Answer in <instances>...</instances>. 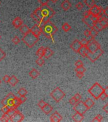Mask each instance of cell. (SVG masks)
Instances as JSON below:
<instances>
[{"mask_svg":"<svg viewBox=\"0 0 108 122\" xmlns=\"http://www.w3.org/2000/svg\"><path fill=\"white\" fill-rule=\"evenodd\" d=\"M15 95L13 94V93H11V92H10V93H9L7 95V96H6V98H7L8 99H13L14 98H15Z\"/></svg>","mask_w":108,"mask_h":122,"instance_id":"816d5d0a","label":"cell"},{"mask_svg":"<svg viewBox=\"0 0 108 122\" xmlns=\"http://www.w3.org/2000/svg\"><path fill=\"white\" fill-rule=\"evenodd\" d=\"M75 6L78 10H80L83 9V6H83V4L81 2H79V3H78Z\"/></svg>","mask_w":108,"mask_h":122,"instance_id":"b9f144b4","label":"cell"},{"mask_svg":"<svg viewBox=\"0 0 108 122\" xmlns=\"http://www.w3.org/2000/svg\"><path fill=\"white\" fill-rule=\"evenodd\" d=\"M50 95L56 102H59L61 100H62L64 98L65 93L59 88L56 87L54 90L51 92Z\"/></svg>","mask_w":108,"mask_h":122,"instance_id":"5b68a950","label":"cell"},{"mask_svg":"<svg viewBox=\"0 0 108 122\" xmlns=\"http://www.w3.org/2000/svg\"><path fill=\"white\" fill-rule=\"evenodd\" d=\"M62 116L59 114L57 111H55L50 118V121L53 122H59L62 120Z\"/></svg>","mask_w":108,"mask_h":122,"instance_id":"4fadbf2b","label":"cell"},{"mask_svg":"<svg viewBox=\"0 0 108 122\" xmlns=\"http://www.w3.org/2000/svg\"><path fill=\"white\" fill-rule=\"evenodd\" d=\"M8 99L6 97V98H4V99L2 100L1 103V104L4 106H8Z\"/></svg>","mask_w":108,"mask_h":122,"instance_id":"c3c4849f","label":"cell"},{"mask_svg":"<svg viewBox=\"0 0 108 122\" xmlns=\"http://www.w3.org/2000/svg\"><path fill=\"white\" fill-rule=\"evenodd\" d=\"M94 27L95 29H97V30H98V31H101V30H102L103 29H104V27L102 26V25L100 24L99 21H97V22L94 23Z\"/></svg>","mask_w":108,"mask_h":122,"instance_id":"f1b7e54d","label":"cell"},{"mask_svg":"<svg viewBox=\"0 0 108 122\" xmlns=\"http://www.w3.org/2000/svg\"><path fill=\"white\" fill-rule=\"evenodd\" d=\"M17 108H15V107H10V108H9V110L8 111V112H7V114H8L10 117H11V116H13V114H15V112L17 111Z\"/></svg>","mask_w":108,"mask_h":122,"instance_id":"836d02e7","label":"cell"},{"mask_svg":"<svg viewBox=\"0 0 108 122\" xmlns=\"http://www.w3.org/2000/svg\"><path fill=\"white\" fill-rule=\"evenodd\" d=\"M49 1H51L52 2V3H54L58 1V0H49Z\"/></svg>","mask_w":108,"mask_h":122,"instance_id":"6125c7cd","label":"cell"},{"mask_svg":"<svg viewBox=\"0 0 108 122\" xmlns=\"http://www.w3.org/2000/svg\"><path fill=\"white\" fill-rule=\"evenodd\" d=\"M0 39H1V36H0Z\"/></svg>","mask_w":108,"mask_h":122,"instance_id":"be15d7a7","label":"cell"},{"mask_svg":"<svg viewBox=\"0 0 108 122\" xmlns=\"http://www.w3.org/2000/svg\"><path fill=\"white\" fill-rule=\"evenodd\" d=\"M69 102H70V104L71 105H72V106H74V105L77 102H76V101L75 100V98L73 97H72V98H71L70 100H69Z\"/></svg>","mask_w":108,"mask_h":122,"instance_id":"7dc6e473","label":"cell"},{"mask_svg":"<svg viewBox=\"0 0 108 122\" xmlns=\"http://www.w3.org/2000/svg\"><path fill=\"white\" fill-rule=\"evenodd\" d=\"M75 65L76 67H80V66H83V62L81 61V60H78L75 62Z\"/></svg>","mask_w":108,"mask_h":122,"instance_id":"7bdbcfd3","label":"cell"},{"mask_svg":"<svg viewBox=\"0 0 108 122\" xmlns=\"http://www.w3.org/2000/svg\"><path fill=\"white\" fill-rule=\"evenodd\" d=\"M40 26L41 29V33H42L46 38L53 40L54 41L53 36L58 31V28L53 23L51 22V21H48Z\"/></svg>","mask_w":108,"mask_h":122,"instance_id":"7a4b0ae2","label":"cell"},{"mask_svg":"<svg viewBox=\"0 0 108 122\" xmlns=\"http://www.w3.org/2000/svg\"><path fill=\"white\" fill-rule=\"evenodd\" d=\"M18 93L20 96H25L27 94V90L24 88H21L18 91Z\"/></svg>","mask_w":108,"mask_h":122,"instance_id":"f546056e","label":"cell"},{"mask_svg":"<svg viewBox=\"0 0 108 122\" xmlns=\"http://www.w3.org/2000/svg\"><path fill=\"white\" fill-rule=\"evenodd\" d=\"M39 41V38L35 36L31 31L25 34L22 38V41L29 48H32Z\"/></svg>","mask_w":108,"mask_h":122,"instance_id":"3957f363","label":"cell"},{"mask_svg":"<svg viewBox=\"0 0 108 122\" xmlns=\"http://www.w3.org/2000/svg\"><path fill=\"white\" fill-rule=\"evenodd\" d=\"M9 110V107L8 106H4L3 107L1 108V112L3 113V114H6L8 112V111Z\"/></svg>","mask_w":108,"mask_h":122,"instance_id":"ab89813d","label":"cell"},{"mask_svg":"<svg viewBox=\"0 0 108 122\" xmlns=\"http://www.w3.org/2000/svg\"><path fill=\"white\" fill-rule=\"evenodd\" d=\"M102 10V8L101 6H97L96 5H94V6H92V7L90 8L89 9V12H90V14L92 15H97V16H99V13H100V11Z\"/></svg>","mask_w":108,"mask_h":122,"instance_id":"30bf717a","label":"cell"},{"mask_svg":"<svg viewBox=\"0 0 108 122\" xmlns=\"http://www.w3.org/2000/svg\"><path fill=\"white\" fill-rule=\"evenodd\" d=\"M10 120H11V117L6 113V114H4L1 116V118L0 119V121L3 122H10Z\"/></svg>","mask_w":108,"mask_h":122,"instance_id":"484cf974","label":"cell"},{"mask_svg":"<svg viewBox=\"0 0 108 122\" xmlns=\"http://www.w3.org/2000/svg\"><path fill=\"white\" fill-rule=\"evenodd\" d=\"M80 42V44H81V46H87V44H88V43H89V41H87L86 39H83V40H81V41Z\"/></svg>","mask_w":108,"mask_h":122,"instance_id":"bcb514c9","label":"cell"},{"mask_svg":"<svg viewBox=\"0 0 108 122\" xmlns=\"http://www.w3.org/2000/svg\"><path fill=\"white\" fill-rule=\"evenodd\" d=\"M42 111H43L45 114H50L51 112H52V111H53V107L51 106V105L48 104H45V105L41 109Z\"/></svg>","mask_w":108,"mask_h":122,"instance_id":"e0dca14e","label":"cell"},{"mask_svg":"<svg viewBox=\"0 0 108 122\" xmlns=\"http://www.w3.org/2000/svg\"><path fill=\"white\" fill-rule=\"evenodd\" d=\"M19 29H20V31L21 33L23 34V35L26 34L27 33H28V32L30 30V28H29L27 25H22L19 27Z\"/></svg>","mask_w":108,"mask_h":122,"instance_id":"ffe728a7","label":"cell"},{"mask_svg":"<svg viewBox=\"0 0 108 122\" xmlns=\"http://www.w3.org/2000/svg\"><path fill=\"white\" fill-rule=\"evenodd\" d=\"M18 83V80L17 79V78L16 76L13 75L11 77H10L9 80V83L12 86H15Z\"/></svg>","mask_w":108,"mask_h":122,"instance_id":"7402d4cb","label":"cell"},{"mask_svg":"<svg viewBox=\"0 0 108 122\" xmlns=\"http://www.w3.org/2000/svg\"><path fill=\"white\" fill-rule=\"evenodd\" d=\"M98 30L95 29L94 27V26L92 27H90V35L92 37L94 38L95 36H97L98 34Z\"/></svg>","mask_w":108,"mask_h":122,"instance_id":"83f0119b","label":"cell"},{"mask_svg":"<svg viewBox=\"0 0 108 122\" xmlns=\"http://www.w3.org/2000/svg\"><path fill=\"white\" fill-rule=\"evenodd\" d=\"M86 69L83 66H80V67H76L75 69L76 72H81V73H84Z\"/></svg>","mask_w":108,"mask_h":122,"instance_id":"8d00e7d4","label":"cell"},{"mask_svg":"<svg viewBox=\"0 0 108 122\" xmlns=\"http://www.w3.org/2000/svg\"><path fill=\"white\" fill-rule=\"evenodd\" d=\"M0 4H1V2H0Z\"/></svg>","mask_w":108,"mask_h":122,"instance_id":"e7e4bbea","label":"cell"},{"mask_svg":"<svg viewBox=\"0 0 108 122\" xmlns=\"http://www.w3.org/2000/svg\"><path fill=\"white\" fill-rule=\"evenodd\" d=\"M44 47L41 46L36 51V55L39 58H42L44 57Z\"/></svg>","mask_w":108,"mask_h":122,"instance_id":"d4e9b609","label":"cell"},{"mask_svg":"<svg viewBox=\"0 0 108 122\" xmlns=\"http://www.w3.org/2000/svg\"><path fill=\"white\" fill-rule=\"evenodd\" d=\"M87 48L90 52H94L95 51H96L97 50L100 48V45L98 43V42H97L94 39H92L89 41L87 45Z\"/></svg>","mask_w":108,"mask_h":122,"instance_id":"ba28073f","label":"cell"},{"mask_svg":"<svg viewBox=\"0 0 108 122\" xmlns=\"http://www.w3.org/2000/svg\"><path fill=\"white\" fill-rule=\"evenodd\" d=\"M90 17V19H91V20L93 22L95 23L99 21V17L98 16H97V15H90L89 16Z\"/></svg>","mask_w":108,"mask_h":122,"instance_id":"f35d334b","label":"cell"},{"mask_svg":"<svg viewBox=\"0 0 108 122\" xmlns=\"http://www.w3.org/2000/svg\"><path fill=\"white\" fill-rule=\"evenodd\" d=\"M102 109H103V111H105L106 113H108V104L105 105V106L103 107Z\"/></svg>","mask_w":108,"mask_h":122,"instance_id":"6f0895ef","label":"cell"},{"mask_svg":"<svg viewBox=\"0 0 108 122\" xmlns=\"http://www.w3.org/2000/svg\"><path fill=\"white\" fill-rule=\"evenodd\" d=\"M49 1V0H39V2L41 5H47L48 2Z\"/></svg>","mask_w":108,"mask_h":122,"instance_id":"f5cc1de1","label":"cell"},{"mask_svg":"<svg viewBox=\"0 0 108 122\" xmlns=\"http://www.w3.org/2000/svg\"><path fill=\"white\" fill-rule=\"evenodd\" d=\"M104 93H106V95H108V88L106 87V88H104V91H103Z\"/></svg>","mask_w":108,"mask_h":122,"instance_id":"94428289","label":"cell"},{"mask_svg":"<svg viewBox=\"0 0 108 122\" xmlns=\"http://www.w3.org/2000/svg\"><path fill=\"white\" fill-rule=\"evenodd\" d=\"M44 63H45V61H44V59H43L42 58H38V59L36 60V64H37L38 66H43V65L44 64Z\"/></svg>","mask_w":108,"mask_h":122,"instance_id":"d590c367","label":"cell"},{"mask_svg":"<svg viewBox=\"0 0 108 122\" xmlns=\"http://www.w3.org/2000/svg\"><path fill=\"white\" fill-rule=\"evenodd\" d=\"M73 109L76 112H79L80 114H85L88 110V108L85 106V103L83 101H80L76 103L73 106Z\"/></svg>","mask_w":108,"mask_h":122,"instance_id":"52a82bcc","label":"cell"},{"mask_svg":"<svg viewBox=\"0 0 108 122\" xmlns=\"http://www.w3.org/2000/svg\"><path fill=\"white\" fill-rule=\"evenodd\" d=\"M19 99H20V102L22 104L23 102H25L27 101V98L25 96H20V97L19 98Z\"/></svg>","mask_w":108,"mask_h":122,"instance_id":"db71d44e","label":"cell"},{"mask_svg":"<svg viewBox=\"0 0 108 122\" xmlns=\"http://www.w3.org/2000/svg\"><path fill=\"white\" fill-rule=\"evenodd\" d=\"M12 24H13V26L15 27V28H19L22 25L23 21L21 19L20 17H16L14 20L12 22Z\"/></svg>","mask_w":108,"mask_h":122,"instance_id":"5bb4252c","label":"cell"},{"mask_svg":"<svg viewBox=\"0 0 108 122\" xmlns=\"http://www.w3.org/2000/svg\"><path fill=\"white\" fill-rule=\"evenodd\" d=\"M99 22L104 29H106L108 26V19L106 18H102V17H99Z\"/></svg>","mask_w":108,"mask_h":122,"instance_id":"44dd1931","label":"cell"},{"mask_svg":"<svg viewBox=\"0 0 108 122\" xmlns=\"http://www.w3.org/2000/svg\"><path fill=\"white\" fill-rule=\"evenodd\" d=\"M13 107H15V108H17L18 107L20 106V105L22 104L20 102V99H19V98H18V97H15V98L13 99Z\"/></svg>","mask_w":108,"mask_h":122,"instance_id":"4316f807","label":"cell"},{"mask_svg":"<svg viewBox=\"0 0 108 122\" xmlns=\"http://www.w3.org/2000/svg\"><path fill=\"white\" fill-rule=\"evenodd\" d=\"M85 39H86V40H87V41H90L91 40H92V39H94V38H93V37H92V36H91L90 35H89V36H87Z\"/></svg>","mask_w":108,"mask_h":122,"instance_id":"91938a15","label":"cell"},{"mask_svg":"<svg viewBox=\"0 0 108 122\" xmlns=\"http://www.w3.org/2000/svg\"><path fill=\"white\" fill-rule=\"evenodd\" d=\"M61 8H62L64 10V11H67V10H68L71 8L72 5H71L70 2L68 0H65V1H64L61 3Z\"/></svg>","mask_w":108,"mask_h":122,"instance_id":"ac0fdd59","label":"cell"},{"mask_svg":"<svg viewBox=\"0 0 108 122\" xmlns=\"http://www.w3.org/2000/svg\"><path fill=\"white\" fill-rule=\"evenodd\" d=\"M81 46V44H80V41H78V40H75V41L72 42V44L70 45V48H72L74 51H75L77 53L78 51L79 50V49L80 48V47Z\"/></svg>","mask_w":108,"mask_h":122,"instance_id":"7c38bea8","label":"cell"},{"mask_svg":"<svg viewBox=\"0 0 108 122\" xmlns=\"http://www.w3.org/2000/svg\"><path fill=\"white\" fill-rule=\"evenodd\" d=\"M84 103H85V106H87L88 109H90L91 107H92L95 104V102L90 99V98H88V99L86 100V101L84 102Z\"/></svg>","mask_w":108,"mask_h":122,"instance_id":"603a6c76","label":"cell"},{"mask_svg":"<svg viewBox=\"0 0 108 122\" xmlns=\"http://www.w3.org/2000/svg\"><path fill=\"white\" fill-rule=\"evenodd\" d=\"M9 78H10V77H9V76H8V75H5V76H4L3 78V80L4 83H9Z\"/></svg>","mask_w":108,"mask_h":122,"instance_id":"681fc988","label":"cell"},{"mask_svg":"<svg viewBox=\"0 0 108 122\" xmlns=\"http://www.w3.org/2000/svg\"><path fill=\"white\" fill-rule=\"evenodd\" d=\"M84 35H85L86 37L90 35V29H86V30L84 31Z\"/></svg>","mask_w":108,"mask_h":122,"instance_id":"680465c9","label":"cell"},{"mask_svg":"<svg viewBox=\"0 0 108 122\" xmlns=\"http://www.w3.org/2000/svg\"><path fill=\"white\" fill-rule=\"evenodd\" d=\"M103 119V117L102 116H101L100 114H98V115H97L92 120V122H100Z\"/></svg>","mask_w":108,"mask_h":122,"instance_id":"e575fe53","label":"cell"},{"mask_svg":"<svg viewBox=\"0 0 108 122\" xmlns=\"http://www.w3.org/2000/svg\"><path fill=\"white\" fill-rule=\"evenodd\" d=\"M62 29L64 32H68V31H69L71 29V26L68 23H64V24H63Z\"/></svg>","mask_w":108,"mask_h":122,"instance_id":"1f68e13d","label":"cell"},{"mask_svg":"<svg viewBox=\"0 0 108 122\" xmlns=\"http://www.w3.org/2000/svg\"><path fill=\"white\" fill-rule=\"evenodd\" d=\"M24 120V116L18 110H17L15 113L11 117L10 122H20Z\"/></svg>","mask_w":108,"mask_h":122,"instance_id":"9c48e42d","label":"cell"},{"mask_svg":"<svg viewBox=\"0 0 108 122\" xmlns=\"http://www.w3.org/2000/svg\"><path fill=\"white\" fill-rule=\"evenodd\" d=\"M90 15V12H89V10H88V11H85L83 14V18H87V17H89Z\"/></svg>","mask_w":108,"mask_h":122,"instance_id":"11a10c76","label":"cell"},{"mask_svg":"<svg viewBox=\"0 0 108 122\" xmlns=\"http://www.w3.org/2000/svg\"><path fill=\"white\" fill-rule=\"evenodd\" d=\"M72 118H73V120L74 122H80L83 120L84 116H83V114H80L79 112H76L74 115H73Z\"/></svg>","mask_w":108,"mask_h":122,"instance_id":"9a60e30c","label":"cell"},{"mask_svg":"<svg viewBox=\"0 0 108 122\" xmlns=\"http://www.w3.org/2000/svg\"><path fill=\"white\" fill-rule=\"evenodd\" d=\"M6 57L5 52L0 48V62H1Z\"/></svg>","mask_w":108,"mask_h":122,"instance_id":"74e56055","label":"cell"},{"mask_svg":"<svg viewBox=\"0 0 108 122\" xmlns=\"http://www.w3.org/2000/svg\"><path fill=\"white\" fill-rule=\"evenodd\" d=\"M103 53H104V50L101 48H100L98 50H97L96 51H95L94 52H90L89 51L88 53L86 55V57L89 58L91 62H94L95 61H97Z\"/></svg>","mask_w":108,"mask_h":122,"instance_id":"8992f818","label":"cell"},{"mask_svg":"<svg viewBox=\"0 0 108 122\" xmlns=\"http://www.w3.org/2000/svg\"><path fill=\"white\" fill-rule=\"evenodd\" d=\"M108 95H106V93H104V92H103L101 93V95H100V97H99V98H100L102 101H104V100H105V99H106V98L108 97Z\"/></svg>","mask_w":108,"mask_h":122,"instance_id":"f907efd6","label":"cell"},{"mask_svg":"<svg viewBox=\"0 0 108 122\" xmlns=\"http://www.w3.org/2000/svg\"><path fill=\"white\" fill-rule=\"evenodd\" d=\"M12 42H13V43L15 44V45H17V44H18L20 42V40L19 39V38L18 36H15L14 38L12 39Z\"/></svg>","mask_w":108,"mask_h":122,"instance_id":"60d3db41","label":"cell"},{"mask_svg":"<svg viewBox=\"0 0 108 122\" xmlns=\"http://www.w3.org/2000/svg\"><path fill=\"white\" fill-rule=\"evenodd\" d=\"M54 54V51L49 47L44 48V57L45 59H49Z\"/></svg>","mask_w":108,"mask_h":122,"instance_id":"2e32d148","label":"cell"},{"mask_svg":"<svg viewBox=\"0 0 108 122\" xmlns=\"http://www.w3.org/2000/svg\"><path fill=\"white\" fill-rule=\"evenodd\" d=\"M103 91H104V88L101 86V85L98 82L95 83L92 86H91L88 90L90 94L96 100L99 99L100 95L103 92Z\"/></svg>","mask_w":108,"mask_h":122,"instance_id":"277c9868","label":"cell"},{"mask_svg":"<svg viewBox=\"0 0 108 122\" xmlns=\"http://www.w3.org/2000/svg\"><path fill=\"white\" fill-rule=\"evenodd\" d=\"M30 31L33 33V34L36 36L37 37H39L40 34H41V29H40V26L39 24H36L32 27V29H30Z\"/></svg>","mask_w":108,"mask_h":122,"instance_id":"8fae6325","label":"cell"},{"mask_svg":"<svg viewBox=\"0 0 108 122\" xmlns=\"http://www.w3.org/2000/svg\"><path fill=\"white\" fill-rule=\"evenodd\" d=\"M45 104H46V103H45L44 101H42V100H41V101H40L39 102H38L37 105H38V106L40 108L42 109L44 106H45Z\"/></svg>","mask_w":108,"mask_h":122,"instance_id":"ee69618b","label":"cell"},{"mask_svg":"<svg viewBox=\"0 0 108 122\" xmlns=\"http://www.w3.org/2000/svg\"><path fill=\"white\" fill-rule=\"evenodd\" d=\"M84 3L89 7H92V6H94L95 4L94 0H84Z\"/></svg>","mask_w":108,"mask_h":122,"instance_id":"4dcf8cb0","label":"cell"},{"mask_svg":"<svg viewBox=\"0 0 108 122\" xmlns=\"http://www.w3.org/2000/svg\"><path fill=\"white\" fill-rule=\"evenodd\" d=\"M39 19L40 25L50 20V19L55 15L54 10L47 5H41L34 11Z\"/></svg>","mask_w":108,"mask_h":122,"instance_id":"6da1fadb","label":"cell"},{"mask_svg":"<svg viewBox=\"0 0 108 122\" xmlns=\"http://www.w3.org/2000/svg\"><path fill=\"white\" fill-rule=\"evenodd\" d=\"M73 97L75 99V100L76 101V102H78V101H81V95H80L79 93H76L75 95H74Z\"/></svg>","mask_w":108,"mask_h":122,"instance_id":"f6af8a7d","label":"cell"},{"mask_svg":"<svg viewBox=\"0 0 108 122\" xmlns=\"http://www.w3.org/2000/svg\"><path fill=\"white\" fill-rule=\"evenodd\" d=\"M29 76L32 79H36V78H37L38 76H39V72L36 69H32V70L29 72Z\"/></svg>","mask_w":108,"mask_h":122,"instance_id":"d6986e66","label":"cell"},{"mask_svg":"<svg viewBox=\"0 0 108 122\" xmlns=\"http://www.w3.org/2000/svg\"><path fill=\"white\" fill-rule=\"evenodd\" d=\"M84 76V74L81 72H76V77L79 79H81Z\"/></svg>","mask_w":108,"mask_h":122,"instance_id":"9f6ffc18","label":"cell"},{"mask_svg":"<svg viewBox=\"0 0 108 122\" xmlns=\"http://www.w3.org/2000/svg\"><path fill=\"white\" fill-rule=\"evenodd\" d=\"M82 21H83L85 24H86L90 28V27H92L94 26V23L91 20V19H90V17H87V18H83V19H82Z\"/></svg>","mask_w":108,"mask_h":122,"instance_id":"cb8c5ba5","label":"cell"},{"mask_svg":"<svg viewBox=\"0 0 108 122\" xmlns=\"http://www.w3.org/2000/svg\"><path fill=\"white\" fill-rule=\"evenodd\" d=\"M87 48V46H81L80 48L79 49V50L78 51V53H79L80 55L83 57H85V50Z\"/></svg>","mask_w":108,"mask_h":122,"instance_id":"d6a6232c","label":"cell"}]
</instances>
